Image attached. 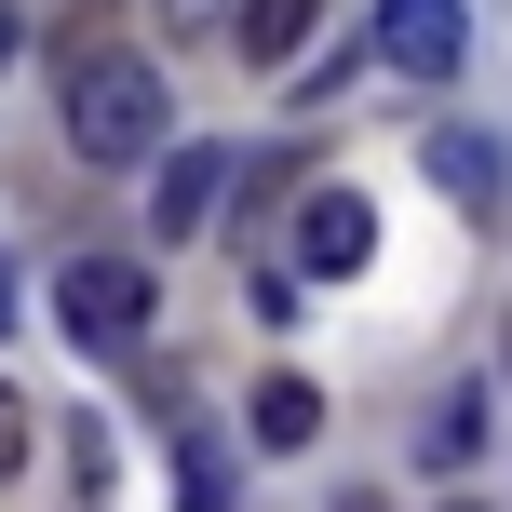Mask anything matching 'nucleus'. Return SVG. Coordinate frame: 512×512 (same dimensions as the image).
I'll return each mask as SVG.
<instances>
[{"label": "nucleus", "mask_w": 512, "mask_h": 512, "mask_svg": "<svg viewBox=\"0 0 512 512\" xmlns=\"http://www.w3.org/2000/svg\"><path fill=\"white\" fill-rule=\"evenodd\" d=\"M54 122H68V149L81 162H162V68L149 54H122V41H81L68 68H54Z\"/></svg>", "instance_id": "nucleus-1"}, {"label": "nucleus", "mask_w": 512, "mask_h": 512, "mask_svg": "<svg viewBox=\"0 0 512 512\" xmlns=\"http://www.w3.org/2000/svg\"><path fill=\"white\" fill-rule=\"evenodd\" d=\"M54 324H68L81 351H135V324H149V270H135V256H68V270H54Z\"/></svg>", "instance_id": "nucleus-2"}, {"label": "nucleus", "mask_w": 512, "mask_h": 512, "mask_svg": "<svg viewBox=\"0 0 512 512\" xmlns=\"http://www.w3.org/2000/svg\"><path fill=\"white\" fill-rule=\"evenodd\" d=\"M364 256H378V203H364V189H310L297 203V270L337 283V270H364Z\"/></svg>", "instance_id": "nucleus-3"}, {"label": "nucleus", "mask_w": 512, "mask_h": 512, "mask_svg": "<svg viewBox=\"0 0 512 512\" xmlns=\"http://www.w3.org/2000/svg\"><path fill=\"white\" fill-rule=\"evenodd\" d=\"M459 0H378V68H405V81H445L459 68Z\"/></svg>", "instance_id": "nucleus-4"}, {"label": "nucleus", "mask_w": 512, "mask_h": 512, "mask_svg": "<svg viewBox=\"0 0 512 512\" xmlns=\"http://www.w3.org/2000/svg\"><path fill=\"white\" fill-rule=\"evenodd\" d=\"M216 203H230V149H176V162H162V189H149V216H162V230H216Z\"/></svg>", "instance_id": "nucleus-5"}, {"label": "nucleus", "mask_w": 512, "mask_h": 512, "mask_svg": "<svg viewBox=\"0 0 512 512\" xmlns=\"http://www.w3.org/2000/svg\"><path fill=\"white\" fill-rule=\"evenodd\" d=\"M432 189H445V203H472V216H499V203H512V162H499L472 122H445V135H432Z\"/></svg>", "instance_id": "nucleus-6"}, {"label": "nucleus", "mask_w": 512, "mask_h": 512, "mask_svg": "<svg viewBox=\"0 0 512 512\" xmlns=\"http://www.w3.org/2000/svg\"><path fill=\"white\" fill-rule=\"evenodd\" d=\"M243 432H256V445H310V432H324V391H310V378H256Z\"/></svg>", "instance_id": "nucleus-7"}, {"label": "nucleus", "mask_w": 512, "mask_h": 512, "mask_svg": "<svg viewBox=\"0 0 512 512\" xmlns=\"http://www.w3.org/2000/svg\"><path fill=\"white\" fill-rule=\"evenodd\" d=\"M310 14H324V0H243V54H256V68H283V54L310 41Z\"/></svg>", "instance_id": "nucleus-8"}, {"label": "nucleus", "mask_w": 512, "mask_h": 512, "mask_svg": "<svg viewBox=\"0 0 512 512\" xmlns=\"http://www.w3.org/2000/svg\"><path fill=\"white\" fill-rule=\"evenodd\" d=\"M418 445H432V472H459L472 445H486V391H445V418H432Z\"/></svg>", "instance_id": "nucleus-9"}, {"label": "nucleus", "mask_w": 512, "mask_h": 512, "mask_svg": "<svg viewBox=\"0 0 512 512\" xmlns=\"http://www.w3.org/2000/svg\"><path fill=\"white\" fill-rule=\"evenodd\" d=\"M176 486H189V512H230V459H203V445H189V459H176Z\"/></svg>", "instance_id": "nucleus-10"}, {"label": "nucleus", "mask_w": 512, "mask_h": 512, "mask_svg": "<svg viewBox=\"0 0 512 512\" xmlns=\"http://www.w3.org/2000/svg\"><path fill=\"white\" fill-rule=\"evenodd\" d=\"M14 472H27V405L0 391V486H14Z\"/></svg>", "instance_id": "nucleus-11"}, {"label": "nucleus", "mask_w": 512, "mask_h": 512, "mask_svg": "<svg viewBox=\"0 0 512 512\" xmlns=\"http://www.w3.org/2000/svg\"><path fill=\"white\" fill-rule=\"evenodd\" d=\"M0 68H14V0H0Z\"/></svg>", "instance_id": "nucleus-12"}, {"label": "nucleus", "mask_w": 512, "mask_h": 512, "mask_svg": "<svg viewBox=\"0 0 512 512\" xmlns=\"http://www.w3.org/2000/svg\"><path fill=\"white\" fill-rule=\"evenodd\" d=\"M176 14H230V0H176Z\"/></svg>", "instance_id": "nucleus-13"}, {"label": "nucleus", "mask_w": 512, "mask_h": 512, "mask_svg": "<svg viewBox=\"0 0 512 512\" xmlns=\"http://www.w3.org/2000/svg\"><path fill=\"white\" fill-rule=\"evenodd\" d=\"M0 324H14V270H0Z\"/></svg>", "instance_id": "nucleus-14"}, {"label": "nucleus", "mask_w": 512, "mask_h": 512, "mask_svg": "<svg viewBox=\"0 0 512 512\" xmlns=\"http://www.w3.org/2000/svg\"><path fill=\"white\" fill-rule=\"evenodd\" d=\"M459 512H472V499H459Z\"/></svg>", "instance_id": "nucleus-15"}]
</instances>
